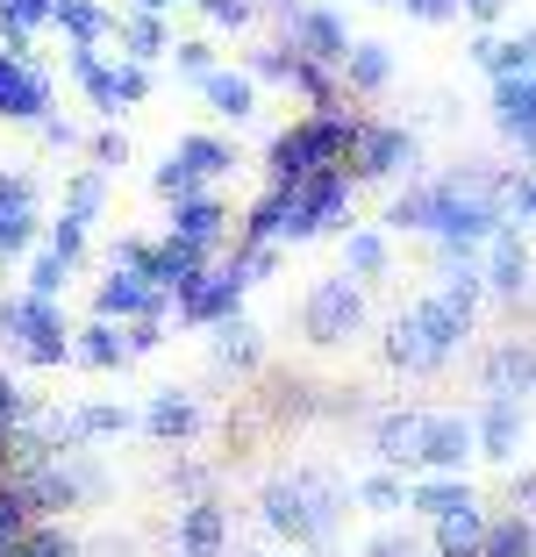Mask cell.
Segmentation results:
<instances>
[{
  "mask_svg": "<svg viewBox=\"0 0 536 557\" xmlns=\"http://www.w3.org/2000/svg\"><path fill=\"white\" fill-rule=\"evenodd\" d=\"M265 508V529L287 536L293 550H322L329 529H337V508H343V486L329 472H293V479H265L258 493Z\"/></svg>",
  "mask_w": 536,
  "mask_h": 557,
  "instance_id": "1",
  "label": "cell"
},
{
  "mask_svg": "<svg viewBox=\"0 0 536 557\" xmlns=\"http://www.w3.org/2000/svg\"><path fill=\"white\" fill-rule=\"evenodd\" d=\"M357 136H365V122L343 115V108H329V115H301L293 129L272 136V158H265V172H272V186H301V180H315V172H337V164H351Z\"/></svg>",
  "mask_w": 536,
  "mask_h": 557,
  "instance_id": "2",
  "label": "cell"
},
{
  "mask_svg": "<svg viewBox=\"0 0 536 557\" xmlns=\"http://www.w3.org/2000/svg\"><path fill=\"white\" fill-rule=\"evenodd\" d=\"M465 336L472 329L429 294V300H415V308L387 329V364H401V372H437V364H451V350L465 344Z\"/></svg>",
  "mask_w": 536,
  "mask_h": 557,
  "instance_id": "3",
  "label": "cell"
},
{
  "mask_svg": "<svg viewBox=\"0 0 536 557\" xmlns=\"http://www.w3.org/2000/svg\"><path fill=\"white\" fill-rule=\"evenodd\" d=\"M301 329H308V344H322V350L351 344L357 329H365V294H357V278L351 272L343 278H315L308 300H301Z\"/></svg>",
  "mask_w": 536,
  "mask_h": 557,
  "instance_id": "4",
  "label": "cell"
},
{
  "mask_svg": "<svg viewBox=\"0 0 536 557\" xmlns=\"http://www.w3.org/2000/svg\"><path fill=\"white\" fill-rule=\"evenodd\" d=\"M0 329L22 344L29 364H65L72 358V336H65V322H58V308L36 300V294H0Z\"/></svg>",
  "mask_w": 536,
  "mask_h": 557,
  "instance_id": "5",
  "label": "cell"
},
{
  "mask_svg": "<svg viewBox=\"0 0 536 557\" xmlns=\"http://www.w3.org/2000/svg\"><path fill=\"white\" fill-rule=\"evenodd\" d=\"M272 8L287 15L293 50H301L308 65H337V72H343V58H351V29H343L329 8H308V0H272Z\"/></svg>",
  "mask_w": 536,
  "mask_h": 557,
  "instance_id": "6",
  "label": "cell"
},
{
  "mask_svg": "<svg viewBox=\"0 0 536 557\" xmlns=\"http://www.w3.org/2000/svg\"><path fill=\"white\" fill-rule=\"evenodd\" d=\"M479 394L487 400H529L536 394V344H522V336L494 344L487 364H479Z\"/></svg>",
  "mask_w": 536,
  "mask_h": 557,
  "instance_id": "7",
  "label": "cell"
},
{
  "mask_svg": "<svg viewBox=\"0 0 536 557\" xmlns=\"http://www.w3.org/2000/svg\"><path fill=\"white\" fill-rule=\"evenodd\" d=\"M144 272H150V286H158L165 300H186L200 278H208V250L165 236V244H150V264H144Z\"/></svg>",
  "mask_w": 536,
  "mask_h": 557,
  "instance_id": "8",
  "label": "cell"
},
{
  "mask_svg": "<svg viewBox=\"0 0 536 557\" xmlns=\"http://www.w3.org/2000/svg\"><path fill=\"white\" fill-rule=\"evenodd\" d=\"M94 314H108V322H144V314H165V294L150 286V272L114 264V278H100V294H94Z\"/></svg>",
  "mask_w": 536,
  "mask_h": 557,
  "instance_id": "9",
  "label": "cell"
},
{
  "mask_svg": "<svg viewBox=\"0 0 536 557\" xmlns=\"http://www.w3.org/2000/svg\"><path fill=\"white\" fill-rule=\"evenodd\" d=\"M0 115L8 122H44L50 115L44 72H29V58H15V50H0Z\"/></svg>",
  "mask_w": 536,
  "mask_h": 557,
  "instance_id": "10",
  "label": "cell"
},
{
  "mask_svg": "<svg viewBox=\"0 0 536 557\" xmlns=\"http://www.w3.org/2000/svg\"><path fill=\"white\" fill-rule=\"evenodd\" d=\"M351 164H357V180H393V172H407V164H415V136H407V129H387V122H365Z\"/></svg>",
  "mask_w": 536,
  "mask_h": 557,
  "instance_id": "11",
  "label": "cell"
},
{
  "mask_svg": "<svg viewBox=\"0 0 536 557\" xmlns=\"http://www.w3.org/2000/svg\"><path fill=\"white\" fill-rule=\"evenodd\" d=\"M293 200H301V222H308V236H322V230H337L343 222V208H351V172H315V180H301V186H287Z\"/></svg>",
  "mask_w": 536,
  "mask_h": 557,
  "instance_id": "12",
  "label": "cell"
},
{
  "mask_svg": "<svg viewBox=\"0 0 536 557\" xmlns=\"http://www.w3.org/2000/svg\"><path fill=\"white\" fill-rule=\"evenodd\" d=\"M494 122L522 158H536V72L529 79H494Z\"/></svg>",
  "mask_w": 536,
  "mask_h": 557,
  "instance_id": "13",
  "label": "cell"
},
{
  "mask_svg": "<svg viewBox=\"0 0 536 557\" xmlns=\"http://www.w3.org/2000/svg\"><path fill=\"white\" fill-rule=\"evenodd\" d=\"M423 429H429L423 408H393V414H379V429H373L379 465H387V472H401V465H415V472H423Z\"/></svg>",
  "mask_w": 536,
  "mask_h": 557,
  "instance_id": "14",
  "label": "cell"
},
{
  "mask_svg": "<svg viewBox=\"0 0 536 557\" xmlns=\"http://www.w3.org/2000/svg\"><path fill=\"white\" fill-rule=\"evenodd\" d=\"M479 450V429L465 414H429L423 429V472H458V465Z\"/></svg>",
  "mask_w": 536,
  "mask_h": 557,
  "instance_id": "15",
  "label": "cell"
},
{
  "mask_svg": "<svg viewBox=\"0 0 536 557\" xmlns=\"http://www.w3.org/2000/svg\"><path fill=\"white\" fill-rule=\"evenodd\" d=\"M244 286H251V278L236 272V258H229L222 272H208L194 294L179 300V314H186V322H229V314H236V300H244Z\"/></svg>",
  "mask_w": 536,
  "mask_h": 557,
  "instance_id": "16",
  "label": "cell"
},
{
  "mask_svg": "<svg viewBox=\"0 0 536 557\" xmlns=\"http://www.w3.org/2000/svg\"><path fill=\"white\" fill-rule=\"evenodd\" d=\"M472 429H479V458L508 465V458L522 450V400H479Z\"/></svg>",
  "mask_w": 536,
  "mask_h": 557,
  "instance_id": "17",
  "label": "cell"
},
{
  "mask_svg": "<svg viewBox=\"0 0 536 557\" xmlns=\"http://www.w3.org/2000/svg\"><path fill=\"white\" fill-rule=\"evenodd\" d=\"M222 543H229V522L215 500H186L179 508V557H222Z\"/></svg>",
  "mask_w": 536,
  "mask_h": 557,
  "instance_id": "18",
  "label": "cell"
},
{
  "mask_svg": "<svg viewBox=\"0 0 536 557\" xmlns=\"http://www.w3.org/2000/svg\"><path fill=\"white\" fill-rule=\"evenodd\" d=\"M487 286H494L501 300H522V294H529V250H522L515 230H501V236L487 244Z\"/></svg>",
  "mask_w": 536,
  "mask_h": 557,
  "instance_id": "19",
  "label": "cell"
},
{
  "mask_svg": "<svg viewBox=\"0 0 536 557\" xmlns=\"http://www.w3.org/2000/svg\"><path fill=\"white\" fill-rule=\"evenodd\" d=\"M222 230H229V208L222 200H208V194H194V200H172V236L179 244H222Z\"/></svg>",
  "mask_w": 536,
  "mask_h": 557,
  "instance_id": "20",
  "label": "cell"
},
{
  "mask_svg": "<svg viewBox=\"0 0 536 557\" xmlns=\"http://www.w3.org/2000/svg\"><path fill=\"white\" fill-rule=\"evenodd\" d=\"M407 508H415V515H429V522H443V515L472 508V486H465L458 472H423L415 486H407Z\"/></svg>",
  "mask_w": 536,
  "mask_h": 557,
  "instance_id": "21",
  "label": "cell"
},
{
  "mask_svg": "<svg viewBox=\"0 0 536 557\" xmlns=\"http://www.w3.org/2000/svg\"><path fill=\"white\" fill-rule=\"evenodd\" d=\"M72 358L80 364H94V372H114V364L130 358V329H114L108 314H94V322L72 336Z\"/></svg>",
  "mask_w": 536,
  "mask_h": 557,
  "instance_id": "22",
  "label": "cell"
},
{
  "mask_svg": "<svg viewBox=\"0 0 536 557\" xmlns=\"http://www.w3.org/2000/svg\"><path fill=\"white\" fill-rule=\"evenodd\" d=\"M144 429H150L158 443H186V436L200 429V408H194L186 394H179V386H165V394L144 408Z\"/></svg>",
  "mask_w": 536,
  "mask_h": 557,
  "instance_id": "23",
  "label": "cell"
},
{
  "mask_svg": "<svg viewBox=\"0 0 536 557\" xmlns=\"http://www.w3.org/2000/svg\"><path fill=\"white\" fill-rule=\"evenodd\" d=\"M479 550H487V515H479V500L437 522V557H479Z\"/></svg>",
  "mask_w": 536,
  "mask_h": 557,
  "instance_id": "24",
  "label": "cell"
},
{
  "mask_svg": "<svg viewBox=\"0 0 536 557\" xmlns=\"http://www.w3.org/2000/svg\"><path fill=\"white\" fill-rule=\"evenodd\" d=\"M72 72H80V86H86V100H94L100 115H122V86H114V65H100V50H86V44H72Z\"/></svg>",
  "mask_w": 536,
  "mask_h": 557,
  "instance_id": "25",
  "label": "cell"
},
{
  "mask_svg": "<svg viewBox=\"0 0 536 557\" xmlns=\"http://www.w3.org/2000/svg\"><path fill=\"white\" fill-rule=\"evenodd\" d=\"M200 94H208V108H215V115H229V122H244L251 108H258L251 72H208V79H200Z\"/></svg>",
  "mask_w": 536,
  "mask_h": 557,
  "instance_id": "26",
  "label": "cell"
},
{
  "mask_svg": "<svg viewBox=\"0 0 536 557\" xmlns=\"http://www.w3.org/2000/svg\"><path fill=\"white\" fill-rule=\"evenodd\" d=\"M36 22H58V0H0V36L15 58H29V29Z\"/></svg>",
  "mask_w": 536,
  "mask_h": 557,
  "instance_id": "27",
  "label": "cell"
},
{
  "mask_svg": "<svg viewBox=\"0 0 536 557\" xmlns=\"http://www.w3.org/2000/svg\"><path fill=\"white\" fill-rule=\"evenodd\" d=\"M114 36H122V50H130L136 65H150L158 50H172V36H165V22L150 15V8H136V15H122V22H114Z\"/></svg>",
  "mask_w": 536,
  "mask_h": 557,
  "instance_id": "28",
  "label": "cell"
},
{
  "mask_svg": "<svg viewBox=\"0 0 536 557\" xmlns=\"http://www.w3.org/2000/svg\"><path fill=\"white\" fill-rule=\"evenodd\" d=\"M58 29H65L72 44L100 50V36H108L114 22H108V8H100V0H58Z\"/></svg>",
  "mask_w": 536,
  "mask_h": 557,
  "instance_id": "29",
  "label": "cell"
},
{
  "mask_svg": "<svg viewBox=\"0 0 536 557\" xmlns=\"http://www.w3.org/2000/svg\"><path fill=\"white\" fill-rule=\"evenodd\" d=\"M479 557H536V522L529 515H501V522H487V550Z\"/></svg>",
  "mask_w": 536,
  "mask_h": 557,
  "instance_id": "30",
  "label": "cell"
},
{
  "mask_svg": "<svg viewBox=\"0 0 536 557\" xmlns=\"http://www.w3.org/2000/svg\"><path fill=\"white\" fill-rule=\"evenodd\" d=\"M343 79H351L357 94H379V86L393 79V58H387V44H351V58H343Z\"/></svg>",
  "mask_w": 536,
  "mask_h": 557,
  "instance_id": "31",
  "label": "cell"
},
{
  "mask_svg": "<svg viewBox=\"0 0 536 557\" xmlns=\"http://www.w3.org/2000/svg\"><path fill=\"white\" fill-rule=\"evenodd\" d=\"M343 272L351 278H379L387 272V236L379 230H351L343 236Z\"/></svg>",
  "mask_w": 536,
  "mask_h": 557,
  "instance_id": "32",
  "label": "cell"
},
{
  "mask_svg": "<svg viewBox=\"0 0 536 557\" xmlns=\"http://www.w3.org/2000/svg\"><path fill=\"white\" fill-rule=\"evenodd\" d=\"M293 94H308V108L315 115H329V108H343L337 100V79H329V65H308V58H301V50H293Z\"/></svg>",
  "mask_w": 536,
  "mask_h": 557,
  "instance_id": "33",
  "label": "cell"
},
{
  "mask_svg": "<svg viewBox=\"0 0 536 557\" xmlns=\"http://www.w3.org/2000/svg\"><path fill=\"white\" fill-rule=\"evenodd\" d=\"M179 158L194 164L200 180H222V172H236V150H229L222 136H186V144H179Z\"/></svg>",
  "mask_w": 536,
  "mask_h": 557,
  "instance_id": "34",
  "label": "cell"
},
{
  "mask_svg": "<svg viewBox=\"0 0 536 557\" xmlns=\"http://www.w3.org/2000/svg\"><path fill=\"white\" fill-rule=\"evenodd\" d=\"M429 222H437V186H407L387 208V230H429Z\"/></svg>",
  "mask_w": 536,
  "mask_h": 557,
  "instance_id": "35",
  "label": "cell"
},
{
  "mask_svg": "<svg viewBox=\"0 0 536 557\" xmlns=\"http://www.w3.org/2000/svg\"><path fill=\"white\" fill-rule=\"evenodd\" d=\"M215 358H222L229 372H251V364H258V329H251V322H222V336H215Z\"/></svg>",
  "mask_w": 536,
  "mask_h": 557,
  "instance_id": "36",
  "label": "cell"
},
{
  "mask_svg": "<svg viewBox=\"0 0 536 557\" xmlns=\"http://www.w3.org/2000/svg\"><path fill=\"white\" fill-rule=\"evenodd\" d=\"M29 529H36V508H29V500H22L15 486H0V557L15 550V543L29 536Z\"/></svg>",
  "mask_w": 536,
  "mask_h": 557,
  "instance_id": "37",
  "label": "cell"
},
{
  "mask_svg": "<svg viewBox=\"0 0 536 557\" xmlns=\"http://www.w3.org/2000/svg\"><path fill=\"white\" fill-rule=\"evenodd\" d=\"M8 557H86V550H80V543L65 536V529L36 522V529H29V536H22V543H15V550H8Z\"/></svg>",
  "mask_w": 536,
  "mask_h": 557,
  "instance_id": "38",
  "label": "cell"
},
{
  "mask_svg": "<svg viewBox=\"0 0 536 557\" xmlns=\"http://www.w3.org/2000/svg\"><path fill=\"white\" fill-rule=\"evenodd\" d=\"M357 500H365L373 515H401L407 508V486L393 472H373V479H357Z\"/></svg>",
  "mask_w": 536,
  "mask_h": 557,
  "instance_id": "39",
  "label": "cell"
},
{
  "mask_svg": "<svg viewBox=\"0 0 536 557\" xmlns=\"http://www.w3.org/2000/svg\"><path fill=\"white\" fill-rule=\"evenodd\" d=\"M158 194H165V200H194V194H200V172H194L186 158H179V150L158 164Z\"/></svg>",
  "mask_w": 536,
  "mask_h": 557,
  "instance_id": "40",
  "label": "cell"
},
{
  "mask_svg": "<svg viewBox=\"0 0 536 557\" xmlns=\"http://www.w3.org/2000/svg\"><path fill=\"white\" fill-rule=\"evenodd\" d=\"M36 236V214L29 208H0V258H22Z\"/></svg>",
  "mask_w": 536,
  "mask_h": 557,
  "instance_id": "41",
  "label": "cell"
},
{
  "mask_svg": "<svg viewBox=\"0 0 536 557\" xmlns=\"http://www.w3.org/2000/svg\"><path fill=\"white\" fill-rule=\"evenodd\" d=\"M65 272H72V264L58 258V250H44V258L29 264V294L36 300H58V294H65Z\"/></svg>",
  "mask_w": 536,
  "mask_h": 557,
  "instance_id": "42",
  "label": "cell"
},
{
  "mask_svg": "<svg viewBox=\"0 0 536 557\" xmlns=\"http://www.w3.org/2000/svg\"><path fill=\"white\" fill-rule=\"evenodd\" d=\"M130 429V408H108V400H94V408H80V436H122Z\"/></svg>",
  "mask_w": 536,
  "mask_h": 557,
  "instance_id": "43",
  "label": "cell"
},
{
  "mask_svg": "<svg viewBox=\"0 0 536 557\" xmlns=\"http://www.w3.org/2000/svg\"><path fill=\"white\" fill-rule=\"evenodd\" d=\"M50 250H58L65 264L86 258V222H80V214H58V222H50Z\"/></svg>",
  "mask_w": 536,
  "mask_h": 557,
  "instance_id": "44",
  "label": "cell"
},
{
  "mask_svg": "<svg viewBox=\"0 0 536 557\" xmlns=\"http://www.w3.org/2000/svg\"><path fill=\"white\" fill-rule=\"evenodd\" d=\"M100 194H108V186H100V164H94V172H80V180H72V200H65V214L94 222V214H100Z\"/></svg>",
  "mask_w": 536,
  "mask_h": 557,
  "instance_id": "45",
  "label": "cell"
},
{
  "mask_svg": "<svg viewBox=\"0 0 536 557\" xmlns=\"http://www.w3.org/2000/svg\"><path fill=\"white\" fill-rule=\"evenodd\" d=\"M200 15H208L215 29H244V22L258 15V0H200Z\"/></svg>",
  "mask_w": 536,
  "mask_h": 557,
  "instance_id": "46",
  "label": "cell"
},
{
  "mask_svg": "<svg viewBox=\"0 0 536 557\" xmlns=\"http://www.w3.org/2000/svg\"><path fill=\"white\" fill-rule=\"evenodd\" d=\"M172 58H179V72H186V79H208V72H215V50L200 44V36H186V44H172Z\"/></svg>",
  "mask_w": 536,
  "mask_h": 557,
  "instance_id": "47",
  "label": "cell"
},
{
  "mask_svg": "<svg viewBox=\"0 0 536 557\" xmlns=\"http://www.w3.org/2000/svg\"><path fill=\"white\" fill-rule=\"evenodd\" d=\"M251 79H293V50H251Z\"/></svg>",
  "mask_w": 536,
  "mask_h": 557,
  "instance_id": "48",
  "label": "cell"
},
{
  "mask_svg": "<svg viewBox=\"0 0 536 557\" xmlns=\"http://www.w3.org/2000/svg\"><path fill=\"white\" fill-rule=\"evenodd\" d=\"M114 86H122V108H130V100H144L150 94V65H136V58H130V65H114Z\"/></svg>",
  "mask_w": 536,
  "mask_h": 557,
  "instance_id": "49",
  "label": "cell"
},
{
  "mask_svg": "<svg viewBox=\"0 0 536 557\" xmlns=\"http://www.w3.org/2000/svg\"><path fill=\"white\" fill-rule=\"evenodd\" d=\"M236 272H244L251 286H258V278L272 272V244H244V250H236Z\"/></svg>",
  "mask_w": 536,
  "mask_h": 557,
  "instance_id": "50",
  "label": "cell"
},
{
  "mask_svg": "<svg viewBox=\"0 0 536 557\" xmlns=\"http://www.w3.org/2000/svg\"><path fill=\"white\" fill-rule=\"evenodd\" d=\"M158 344H165L158 314H144V322H130V358H144V350H158Z\"/></svg>",
  "mask_w": 536,
  "mask_h": 557,
  "instance_id": "51",
  "label": "cell"
},
{
  "mask_svg": "<svg viewBox=\"0 0 536 557\" xmlns=\"http://www.w3.org/2000/svg\"><path fill=\"white\" fill-rule=\"evenodd\" d=\"M401 8H407L415 22H451L458 8H465V0H401Z\"/></svg>",
  "mask_w": 536,
  "mask_h": 557,
  "instance_id": "52",
  "label": "cell"
},
{
  "mask_svg": "<svg viewBox=\"0 0 536 557\" xmlns=\"http://www.w3.org/2000/svg\"><path fill=\"white\" fill-rule=\"evenodd\" d=\"M36 129H44V144H50V150H72V144H80V129H72V122H58V115H44Z\"/></svg>",
  "mask_w": 536,
  "mask_h": 557,
  "instance_id": "53",
  "label": "cell"
},
{
  "mask_svg": "<svg viewBox=\"0 0 536 557\" xmlns=\"http://www.w3.org/2000/svg\"><path fill=\"white\" fill-rule=\"evenodd\" d=\"M122 158H130V144H122V136H94V164H100V172H108V164H122Z\"/></svg>",
  "mask_w": 536,
  "mask_h": 557,
  "instance_id": "54",
  "label": "cell"
},
{
  "mask_svg": "<svg viewBox=\"0 0 536 557\" xmlns=\"http://www.w3.org/2000/svg\"><path fill=\"white\" fill-rule=\"evenodd\" d=\"M365 557H415V543L387 529V536H373V543H365Z\"/></svg>",
  "mask_w": 536,
  "mask_h": 557,
  "instance_id": "55",
  "label": "cell"
},
{
  "mask_svg": "<svg viewBox=\"0 0 536 557\" xmlns=\"http://www.w3.org/2000/svg\"><path fill=\"white\" fill-rule=\"evenodd\" d=\"M465 15H472V22H501L508 0H465Z\"/></svg>",
  "mask_w": 536,
  "mask_h": 557,
  "instance_id": "56",
  "label": "cell"
},
{
  "mask_svg": "<svg viewBox=\"0 0 536 557\" xmlns=\"http://www.w3.org/2000/svg\"><path fill=\"white\" fill-rule=\"evenodd\" d=\"M515 508H522V515H536V472H522V479H515Z\"/></svg>",
  "mask_w": 536,
  "mask_h": 557,
  "instance_id": "57",
  "label": "cell"
},
{
  "mask_svg": "<svg viewBox=\"0 0 536 557\" xmlns=\"http://www.w3.org/2000/svg\"><path fill=\"white\" fill-rule=\"evenodd\" d=\"M515 208L536 214V172H522V180H515Z\"/></svg>",
  "mask_w": 536,
  "mask_h": 557,
  "instance_id": "58",
  "label": "cell"
},
{
  "mask_svg": "<svg viewBox=\"0 0 536 557\" xmlns=\"http://www.w3.org/2000/svg\"><path fill=\"white\" fill-rule=\"evenodd\" d=\"M136 8H150V15H158V8H172V0H136Z\"/></svg>",
  "mask_w": 536,
  "mask_h": 557,
  "instance_id": "59",
  "label": "cell"
}]
</instances>
